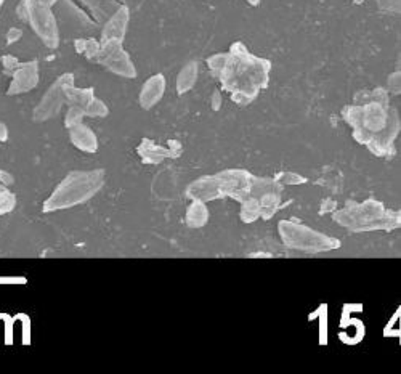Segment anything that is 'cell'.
<instances>
[{"label": "cell", "mask_w": 401, "mask_h": 374, "mask_svg": "<svg viewBox=\"0 0 401 374\" xmlns=\"http://www.w3.org/2000/svg\"><path fill=\"white\" fill-rule=\"evenodd\" d=\"M16 206V196L8 190L5 185H0V215L12 212Z\"/></svg>", "instance_id": "cell-21"}, {"label": "cell", "mask_w": 401, "mask_h": 374, "mask_svg": "<svg viewBox=\"0 0 401 374\" xmlns=\"http://www.w3.org/2000/svg\"><path fill=\"white\" fill-rule=\"evenodd\" d=\"M209 220V211L206 207V202L193 200V204L186 211V224L190 229H200L207 224Z\"/></svg>", "instance_id": "cell-16"}, {"label": "cell", "mask_w": 401, "mask_h": 374, "mask_svg": "<svg viewBox=\"0 0 401 374\" xmlns=\"http://www.w3.org/2000/svg\"><path fill=\"white\" fill-rule=\"evenodd\" d=\"M363 129L371 132L372 135L379 134L382 129L387 127V115L382 103H371L366 108H363Z\"/></svg>", "instance_id": "cell-14"}, {"label": "cell", "mask_w": 401, "mask_h": 374, "mask_svg": "<svg viewBox=\"0 0 401 374\" xmlns=\"http://www.w3.org/2000/svg\"><path fill=\"white\" fill-rule=\"evenodd\" d=\"M104 170H74L61 180L55 191L44 202V212H55L79 206L92 200L102 190Z\"/></svg>", "instance_id": "cell-1"}, {"label": "cell", "mask_w": 401, "mask_h": 374, "mask_svg": "<svg viewBox=\"0 0 401 374\" xmlns=\"http://www.w3.org/2000/svg\"><path fill=\"white\" fill-rule=\"evenodd\" d=\"M37 84H39V63L37 61L20 63L12 73V82L7 90V95L13 97L31 92Z\"/></svg>", "instance_id": "cell-7"}, {"label": "cell", "mask_w": 401, "mask_h": 374, "mask_svg": "<svg viewBox=\"0 0 401 374\" xmlns=\"http://www.w3.org/2000/svg\"><path fill=\"white\" fill-rule=\"evenodd\" d=\"M2 5H3V0H0V10H2Z\"/></svg>", "instance_id": "cell-33"}, {"label": "cell", "mask_w": 401, "mask_h": 374, "mask_svg": "<svg viewBox=\"0 0 401 374\" xmlns=\"http://www.w3.org/2000/svg\"><path fill=\"white\" fill-rule=\"evenodd\" d=\"M20 16L23 21L30 23L32 31L39 36V39L49 47V49H56L60 44V34L56 20L51 13L50 7L41 5V3L26 2L23 0L20 5Z\"/></svg>", "instance_id": "cell-3"}, {"label": "cell", "mask_w": 401, "mask_h": 374, "mask_svg": "<svg viewBox=\"0 0 401 374\" xmlns=\"http://www.w3.org/2000/svg\"><path fill=\"white\" fill-rule=\"evenodd\" d=\"M260 217V204L257 198H249L242 202V211H241V219L246 224H252Z\"/></svg>", "instance_id": "cell-19"}, {"label": "cell", "mask_w": 401, "mask_h": 374, "mask_svg": "<svg viewBox=\"0 0 401 374\" xmlns=\"http://www.w3.org/2000/svg\"><path fill=\"white\" fill-rule=\"evenodd\" d=\"M186 195L191 200H199L204 202L216 200V198L222 196L220 183H218L217 177H203L190 185L188 190H186Z\"/></svg>", "instance_id": "cell-12"}, {"label": "cell", "mask_w": 401, "mask_h": 374, "mask_svg": "<svg viewBox=\"0 0 401 374\" xmlns=\"http://www.w3.org/2000/svg\"><path fill=\"white\" fill-rule=\"evenodd\" d=\"M138 154L143 163L146 164H159L167 158H176L181 153V146L180 143H176L175 146H169V148H164V146L154 145V141L145 139L140 143V146L137 148Z\"/></svg>", "instance_id": "cell-9"}, {"label": "cell", "mask_w": 401, "mask_h": 374, "mask_svg": "<svg viewBox=\"0 0 401 374\" xmlns=\"http://www.w3.org/2000/svg\"><path fill=\"white\" fill-rule=\"evenodd\" d=\"M319 318V344L326 345L328 344V305L323 304L319 309L308 316V320Z\"/></svg>", "instance_id": "cell-20"}, {"label": "cell", "mask_w": 401, "mask_h": 374, "mask_svg": "<svg viewBox=\"0 0 401 374\" xmlns=\"http://www.w3.org/2000/svg\"><path fill=\"white\" fill-rule=\"evenodd\" d=\"M69 139L76 148L85 153H95L98 150V139L93 134V130L84 122H79L73 127H69Z\"/></svg>", "instance_id": "cell-13"}, {"label": "cell", "mask_w": 401, "mask_h": 374, "mask_svg": "<svg viewBox=\"0 0 401 374\" xmlns=\"http://www.w3.org/2000/svg\"><path fill=\"white\" fill-rule=\"evenodd\" d=\"M328 209H331V211L336 209V202H334V201H326V204H324V206L321 207V212H323V214H324V212H328Z\"/></svg>", "instance_id": "cell-32"}, {"label": "cell", "mask_w": 401, "mask_h": 374, "mask_svg": "<svg viewBox=\"0 0 401 374\" xmlns=\"http://www.w3.org/2000/svg\"><path fill=\"white\" fill-rule=\"evenodd\" d=\"M8 140V127L5 122L0 121V141H7Z\"/></svg>", "instance_id": "cell-29"}, {"label": "cell", "mask_w": 401, "mask_h": 374, "mask_svg": "<svg viewBox=\"0 0 401 374\" xmlns=\"http://www.w3.org/2000/svg\"><path fill=\"white\" fill-rule=\"evenodd\" d=\"M385 207L382 202L374 201V200H367L363 202V204H355V202H350V206L345 207V209L337 212L334 215L339 224L342 226H350L352 230L356 231H366L367 226H369L372 222H376L377 219H380L384 215Z\"/></svg>", "instance_id": "cell-4"}, {"label": "cell", "mask_w": 401, "mask_h": 374, "mask_svg": "<svg viewBox=\"0 0 401 374\" xmlns=\"http://www.w3.org/2000/svg\"><path fill=\"white\" fill-rule=\"evenodd\" d=\"M84 117H85V110H82V108H79V106H69L68 115H66V119H65L66 129H69V127L82 122Z\"/></svg>", "instance_id": "cell-24"}, {"label": "cell", "mask_w": 401, "mask_h": 374, "mask_svg": "<svg viewBox=\"0 0 401 374\" xmlns=\"http://www.w3.org/2000/svg\"><path fill=\"white\" fill-rule=\"evenodd\" d=\"M21 34H23V32L20 30H10V31H8V34H7L8 44H15L16 40H20Z\"/></svg>", "instance_id": "cell-28"}, {"label": "cell", "mask_w": 401, "mask_h": 374, "mask_svg": "<svg viewBox=\"0 0 401 374\" xmlns=\"http://www.w3.org/2000/svg\"><path fill=\"white\" fill-rule=\"evenodd\" d=\"M26 2H34V3H41V5L51 7L54 3H56V0H26Z\"/></svg>", "instance_id": "cell-30"}, {"label": "cell", "mask_w": 401, "mask_h": 374, "mask_svg": "<svg viewBox=\"0 0 401 374\" xmlns=\"http://www.w3.org/2000/svg\"><path fill=\"white\" fill-rule=\"evenodd\" d=\"M276 182H281L283 185H300V183L307 182V178L300 177V175H295L293 172H284L276 177Z\"/></svg>", "instance_id": "cell-25"}, {"label": "cell", "mask_w": 401, "mask_h": 374, "mask_svg": "<svg viewBox=\"0 0 401 374\" xmlns=\"http://www.w3.org/2000/svg\"><path fill=\"white\" fill-rule=\"evenodd\" d=\"M65 98L69 106H79L85 110L95 98L93 89H76L74 82L66 85L65 89Z\"/></svg>", "instance_id": "cell-15"}, {"label": "cell", "mask_w": 401, "mask_h": 374, "mask_svg": "<svg viewBox=\"0 0 401 374\" xmlns=\"http://www.w3.org/2000/svg\"><path fill=\"white\" fill-rule=\"evenodd\" d=\"M2 63H3V69H5V73L7 74H10L12 75V73L13 71H15L16 68H18V60L16 58H13L12 55H7V56H3L2 58Z\"/></svg>", "instance_id": "cell-26"}, {"label": "cell", "mask_w": 401, "mask_h": 374, "mask_svg": "<svg viewBox=\"0 0 401 374\" xmlns=\"http://www.w3.org/2000/svg\"><path fill=\"white\" fill-rule=\"evenodd\" d=\"M108 106L104 105V103L102 100H98L97 97L93 98L92 103L85 108V116H90V117H104V116H108Z\"/></svg>", "instance_id": "cell-23"}, {"label": "cell", "mask_w": 401, "mask_h": 374, "mask_svg": "<svg viewBox=\"0 0 401 374\" xmlns=\"http://www.w3.org/2000/svg\"><path fill=\"white\" fill-rule=\"evenodd\" d=\"M167 82L162 74H154L146 80L140 92V105L143 110H151L164 97Z\"/></svg>", "instance_id": "cell-11"}, {"label": "cell", "mask_w": 401, "mask_h": 374, "mask_svg": "<svg viewBox=\"0 0 401 374\" xmlns=\"http://www.w3.org/2000/svg\"><path fill=\"white\" fill-rule=\"evenodd\" d=\"M15 182V178H13V175L10 172H7V170H0V185H5V187H10Z\"/></svg>", "instance_id": "cell-27"}, {"label": "cell", "mask_w": 401, "mask_h": 374, "mask_svg": "<svg viewBox=\"0 0 401 374\" xmlns=\"http://www.w3.org/2000/svg\"><path fill=\"white\" fill-rule=\"evenodd\" d=\"M220 183L222 196H231L241 200L242 195L249 193L252 177L244 170H225L220 175H216Z\"/></svg>", "instance_id": "cell-8"}, {"label": "cell", "mask_w": 401, "mask_h": 374, "mask_svg": "<svg viewBox=\"0 0 401 374\" xmlns=\"http://www.w3.org/2000/svg\"><path fill=\"white\" fill-rule=\"evenodd\" d=\"M220 102H222V98H220V93L216 92L214 93V110H218L220 108Z\"/></svg>", "instance_id": "cell-31"}, {"label": "cell", "mask_w": 401, "mask_h": 374, "mask_svg": "<svg viewBox=\"0 0 401 374\" xmlns=\"http://www.w3.org/2000/svg\"><path fill=\"white\" fill-rule=\"evenodd\" d=\"M128 20H130V12H128V8L126 5L119 7V10L109 18L106 26L103 27L102 42H106V40L122 42L127 32Z\"/></svg>", "instance_id": "cell-10"}, {"label": "cell", "mask_w": 401, "mask_h": 374, "mask_svg": "<svg viewBox=\"0 0 401 374\" xmlns=\"http://www.w3.org/2000/svg\"><path fill=\"white\" fill-rule=\"evenodd\" d=\"M279 235L288 248L305 250V253H319V250H332L341 248V241L329 238L303 225H294L289 220L279 222Z\"/></svg>", "instance_id": "cell-2"}, {"label": "cell", "mask_w": 401, "mask_h": 374, "mask_svg": "<svg viewBox=\"0 0 401 374\" xmlns=\"http://www.w3.org/2000/svg\"><path fill=\"white\" fill-rule=\"evenodd\" d=\"M196 79H198V63L191 61L176 75V92H179V95H183V93L193 89Z\"/></svg>", "instance_id": "cell-17"}, {"label": "cell", "mask_w": 401, "mask_h": 374, "mask_svg": "<svg viewBox=\"0 0 401 374\" xmlns=\"http://www.w3.org/2000/svg\"><path fill=\"white\" fill-rule=\"evenodd\" d=\"M73 82H74L73 74H63L55 80L54 85H51V87L45 92V95L42 97L39 105L36 106L34 115H32L34 116L36 122H45L47 119L54 117L56 113L60 111V108L63 106V103H66V98H65L66 85H69Z\"/></svg>", "instance_id": "cell-6"}, {"label": "cell", "mask_w": 401, "mask_h": 374, "mask_svg": "<svg viewBox=\"0 0 401 374\" xmlns=\"http://www.w3.org/2000/svg\"><path fill=\"white\" fill-rule=\"evenodd\" d=\"M259 204H260V215L264 217L265 220L270 219V217H273V214L278 211V206H279L278 193H266V195L260 196Z\"/></svg>", "instance_id": "cell-18"}, {"label": "cell", "mask_w": 401, "mask_h": 374, "mask_svg": "<svg viewBox=\"0 0 401 374\" xmlns=\"http://www.w3.org/2000/svg\"><path fill=\"white\" fill-rule=\"evenodd\" d=\"M100 47H102V45H100L98 42L93 40V39L76 42V50L80 51V54H85V55H87V58H92V60L97 58V55L100 51Z\"/></svg>", "instance_id": "cell-22"}, {"label": "cell", "mask_w": 401, "mask_h": 374, "mask_svg": "<svg viewBox=\"0 0 401 374\" xmlns=\"http://www.w3.org/2000/svg\"><path fill=\"white\" fill-rule=\"evenodd\" d=\"M98 63H102L103 66L111 71V73L122 75V78L133 79L137 75V69L133 66L130 56L126 50L122 49V42L117 40H106L102 42V47H100V51L97 55Z\"/></svg>", "instance_id": "cell-5"}]
</instances>
